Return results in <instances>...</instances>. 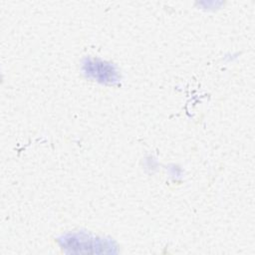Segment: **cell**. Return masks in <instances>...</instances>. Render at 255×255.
<instances>
[{
    "label": "cell",
    "instance_id": "6da1fadb",
    "mask_svg": "<svg viewBox=\"0 0 255 255\" xmlns=\"http://www.w3.org/2000/svg\"><path fill=\"white\" fill-rule=\"evenodd\" d=\"M84 73L103 84H115L119 80L117 69L110 63L98 59H87L84 63Z\"/></svg>",
    "mask_w": 255,
    "mask_h": 255
}]
</instances>
